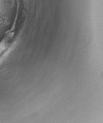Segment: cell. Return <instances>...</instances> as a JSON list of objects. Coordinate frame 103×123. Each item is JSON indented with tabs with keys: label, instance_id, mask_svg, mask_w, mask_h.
Here are the masks:
<instances>
[{
	"label": "cell",
	"instance_id": "1",
	"mask_svg": "<svg viewBox=\"0 0 103 123\" xmlns=\"http://www.w3.org/2000/svg\"><path fill=\"white\" fill-rule=\"evenodd\" d=\"M9 24V20L7 17L0 13V25L6 26Z\"/></svg>",
	"mask_w": 103,
	"mask_h": 123
},
{
	"label": "cell",
	"instance_id": "2",
	"mask_svg": "<svg viewBox=\"0 0 103 123\" xmlns=\"http://www.w3.org/2000/svg\"><path fill=\"white\" fill-rule=\"evenodd\" d=\"M13 4V1L12 0H6V5L8 7L12 6Z\"/></svg>",
	"mask_w": 103,
	"mask_h": 123
},
{
	"label": "cell",
	"instance_id": "3",
	"mask_svg": "<svg viewBox=\"0 0 103 123\" xmlns=\"http://www.w3.org/2000/svg\"><path fill=\"white\" fill-rule=\"evenodd\" d=\"M0 13H1V12H0Z\"/></svg>",
	"mask_w": 103,
	"mask_h": 123
}]
</instances>
